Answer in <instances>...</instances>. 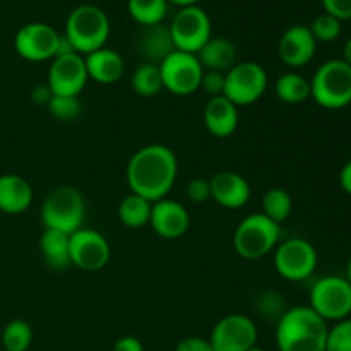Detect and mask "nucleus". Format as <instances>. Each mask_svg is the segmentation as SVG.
<instances>
[{"label": "nucleus", "instance_id": "nucleus-34", "mask_svg": "<svg viewBox=\"0 0 351 351\" xmlns=\"http://www.w3.org/2000/svg\"><path fill=\"white\" fill-rule=\"evenodd\" d=\"M185 195L194 204H202V202L211 199V187H209V180L206 178H194L185 187Z\"/></svg>", "mask_w": 351, "mask_h": 351}, {"label": "nucleus", "instance_id": "nucleus-12", "mask_svg": "<svg viewBox=\"0 0 351 351\" xmlns=\"http://www.w3.org/2000/svg\"><path fill=\"white\" fill-rule=\"evenodd\" d=\"M256 322L243 314H230L213 328L209 343L215 351H249L257 346Z\"/></svg>", "mask_w": 351, "mask_h": 351}, {"label": "nucleus", "instance_id": "nucleus-16", "mask_svg": "<svg viewBox=\"0 0 351 351\" xmlns=\"http://www.w3.org/2000/svg\"><path fill=\"white\" fill-rule=\"evenodd\" d=\"M149 225L161 239L177 240L189 232L191 215L182 202L165 197L153 202Z\"/></svg>", "mask_w": 351, "mask_h": 351}, {"label": "nucleus", "instance_id": "nucleus-7", "mask_svg": "<svg viewBox=\"0 0 351 351\" xmlns=\"http://www.w3.org/2000/svg\"><path fill=\"white\" fill-rule=\"evenodd\" d=\"M308 307L326 322L343 321L351 314V285L345 276H324L311 288Z\"/></svg>", "mask_w": 351, "mask_h": 351}, {"label": "nucleus", "instance_id": "nucleus-44", "mask_svg": "<svg viewBox=\"0 0 351 351\" xmlns=\"http://www.w3.org/2000/svg\"><path fill=\"white\" fill-rule=\"evenodd\" d=\"M345 278H346V281H348V283L351 285V257H350L348 264H346V274H345Z\"/></svg>", "mask_w": 351, "mask_h": 351}, {"label": "nucleus", "instance_id": "nucleus-33", "mask_svg": "<svg viewBox=\"0 0 351 351\" xmlns=\"http://www.w3.org/2000/svg\"><path fill=\"white\" fill-rule=\"evenodd\" d=\"M326 351H351V317L338 321L329 328Z\"/></svg>", "mask_w": 351, "mask_h": 351}, {"label": "nucleus", "instance_id": "nucleus-13", "mask_svg": "<svg viewBox=\"0 0 351 351\" xmlns=\"http://www.w3.org/2000/svg\"><path fill=\"white\" fill-rule=\"evenodd\" d=\"M112 249L105 235L93 228H79L71 235V263L88 273L103 269L110 263Z\"/></svg>", "mask_w": 351, "mask_h": 351}, {"label": "nucleus", "instance_id": "nucleus-32", "mask_svg": "<svg viewBox=\"0 0 351 351\" xmlns=\"http://www.w3.org/2000/svg\"><path fill=\"white\" fill-rule=\"evenodd\" d=\"M308 27H311L312 34H314L317 43L319 41H322V43H331V41L338 40L339 34H341V21L326 12L315 17L314 23Z\"/></svg>", "mask_w": 351, "mask_h": 351}, {"label": "nucleus", "instance_id": "nucleus-24", "mask_svg": "<svg viewBox=\"0 0 351 351\" xmlns=\"http://www.w3.org/2000/svg\"><path fill=\"white\" fill-rule=\"evenodd\" d=\"M40 250L50 269L64 271L65 267L72 266L71 235H67V233L45 228V232L40 237Z\"/></svg>", "mask_w": 351, "mask_h": 351}, {"label": "nucleus", "instance_id": "nucleus-23", "mask_svg": "<svg viewBox=\"0 0 351 351\" xmlns=\"http://www.w3.org/2000/svg\"><path fill=\"white\" fill-rule=\"evenodd\" d=\"M197 58L204 71L226 74L237 64V47L226 38H209L208 43L197 51Z\"/></svg>", "mask_w": 351, "mask_h": 351}, {"label": "nucleus", "instance_id": "nucleus-39", "mask_svg": "<svg viewBox=\"0 0 351 351\" xmlns=\"http://www.w3.org/2000/svg\"><path fill=\"white\" fill-rule=\"evenodd\" d=\"M113 351H144V346L134 336H123V338L117 339Z\"/></svg>", "mask_w": 351, "mask_h": 351}, {"label": "nucleus", "instance_id": "nucleus-9", "mask_svg": "<svg viewBox=\"0 0 351 351\" xmlns=\"http://www.w3.org/2000/svg\"><path fill=\"white\" fill-rule=\"evenodd\" d=\"M160 72L163 89L171 95L189 96L201 88L204 69L195 53L175 50L161 62Z\"/></svg>", "mask_w": 351, "mask_h": 351}, {"label": "nucleus", "instance_id": "nucleus-1", "mask_svg": "<svg viewBox=\"0 0 351 351\" xmlns=\"http://www.w3.org/2000/svg\"><path fill=\"white\" fill-rule=\"evenodd\" d=\"M178 175V161L165 144H147L137 149L127 163L125 178L132 194L149 202L170 194Z\"/></svg>", "mask_w": 351, "mask_h": 351}, {"label": "nucleus", "instance_id": "nucleus-15", "mask_svg": "<svg viewBox=\"0 0 351 351\" xmlns=\"http://www.w3.org/2000/svg\"><path fill=\"white\" fill-rule=\"evenodd\" d=\"M88 81V71L82 55H65L51 60L47 84L53 96H79Z\"/></svg>", "mask_w": 351, "mask_h": 351}, {"label": "nucleus", "instance_id": "nucleus-6", "mask_svg": "<svg viewBox=\"0 0 351 351\" xmlns=\"http://www.w3.org/2000/svg\"><path fill=\"white\" fill-rule=\"evenodd\" d=\"M311 98L326 110H341L351 103V67L343 58L324 62L311 81Z\"/></svg>", "mask_w": 351, "mask_h": 351}, {"label": "nucleus", "instance_id": "nucleus-20", "mask_svg": "<svg viewBox=\"0 0 351 351\" xmlns=\"http://www.w3.org/2000/svg\"><path fill=\"white\" fill-rule=\"evenodd\" d=\"M84 64L86 71H88V77L98 82V84L105 86L115 84L117 81H120L123 71H125L122 55L106 47L86 55Z\"/></svg>", "mask_w": 351, "mask_h": 351}, {"label": "nucleus", "instance_id": "nucleus-41", "mask_svg": "<svg viewBox=\"0 0 351 351\" xmlns=\"http://www.w3.org/2000/svg\"><path fill=\"white\" fill-rule=\"evenodd\" d=\"M339 185L346 194L351 195V160L346 161L339 171Z\"/></svg>", "mask_w": 351, "mask_h": 351}, {"label": "nucleus", "instance_id": "nucleus-17", "mask_svg": "<svg viewBox=\"0 0 351 351\" xmlns=\"http://www.w3.org/2000/svg\"><path fill=\"white\" fill-rule=\"evenodd\" d=\"M317 50V41L312 34L311 27L304 24H295L288 27L278 43V55L281 62L291 69L305 67L314 58Z\"/></svg>", "mask_w": 351, "mask_h": 351}, {"label": "nucleus", "instance_id": "nucleus-5", "mask_svg": "<svg viewBox=\"0 0 351 351\" xmlns=\"http://www.w3.org/2000/svg\"><path fill=\"white\" fill-rule=\"evenodd\" d=\"M281 225L263 213L245 216L233 233V247L242 259L257 261L266 257L278 247Z\"/></svg>", "mask_w": 351, "mask_h": 351}, {"label": "nucleus", "instance_id": "nucleus-14", "mask_svg": "<svg viewBox=\"0 0 351 351\" xmlns=\"http://www.w3.org/2000/svg\"><path fill=\"white\" fill-rule=\"evenodd\" d=\"M58 36L55 27L47 23H27L19 27L14 36V48L21 58L27 62L53 60Z\"/></svg>", "mask_w": 351, "mask_h": 351}, {"label": "nucleus", "instance_id": "nucleus-42", "mask_svg": "<svg viewBox=\"0 0 351 351\" xmlns=\"http://www.w3.org/2000/svg\"><path fill=\"white\" fill-rule=\"evenodd\" d=\"M343 60L351 67V36L346 40L345 47H343Z\"/></svg>", "mask_w": 351, "mask_h": 351}, {"label": "nucleus", "instance_id": "nucleus-31", "mask_svg": "<svg viewBox=\"0 0 351 351\" xmlns=\"http://www.w3.org/2000/svg\"><path fill=\"white\" fill-rule=\"evenodd\" d=\"M48 113L60 122H74L82 112V103L79 96H51L47 105Z\"/></svg>", "mask_w": 351, "mask_h": 351}, {"label": "nucleus", "instance_id": "nucleus-8", "mask_svg": "<svg viewBox=\"0 0 351 351\" xmlns=\"http://www.w3.org/2000/svg\"><path fill=\"white\" fill-rule=\"evenodd\" d=\"M267 72L252 60L239 62L225 74L223 96L235 106H249L259 101L267 89Z\"/></svg>", "mask_w": 351, "mask_h": 351}, {"label": "nucleus", "instance_id": "nucleus-19", "mask_svg": "<svg viewBox=\"0 0 351 351\" xmlns=\"http://www.w3.org/2000/svg\"><path fill=\"white\" fill-rule=\"evenodd\" d=\"M204 125L208 132L216 139H226L233 136L239 127V106L233 105L225 96H213L204 106Z\"/></svg>", "mask_w": 351, "mask_h": 351}, {"label": "nucleus", "instance_id": "nucleus-27", "mask_svg": "<svg viewBox=\"0 0 351 351\" xmlns=\"http://www.w3.org/2000/svg\"><path fill=\"white\" fill-rule=\"evenodd\" d=\"M127 9L141 26H154L163 23L168 12V0H127Z\"/></svg>", "mask_w": 351, "mask_h": 351}, {"label": "nucleus", "instance_id": "nucleus-22", "mask_svg": "<svg viewBox=\"0 0 351 351\" xmlns=\"http://www.w3.org/2000/svg\"><path fill=\"white\" fill-rule=\"evenodd\" d=\"M137 50L147 64L160 65L171 51H175L170 27L165 26L163 23L144 27L137 40Z\"/></svg>", "mask_w": 351, "mask_h": 351}, {"label": "nucleus", "instance_id": "nucleus-10", "mask_svg": "<svg viewBox=\"0 0 351 351\" xmlns=\"http://www.w3.org/2000/svg\"><path fill=\"white\" fill-rule=\"evenodd\" d=\"M315 247L305 239H288L274 249V267L288 281H305L317 269Z\"/></svg>", "mask_w": 351, "mask_h": 351}, {"label": "nucleus", "instance_id": "nucleus-43", "mask_svg": "<svg viewBox=\"0 0 351 351\" xmlns=\"http://www.w3.org/2000/svg\"><path fill=\"white\" fill-rule=\"evenodd\" d=\"M168 2L175 3V5H180V7H189V5H195L199 0H168Z\"/></svg>", "mask_w": 351, "mask_h": 351}, {"label": "nucleus", "instance_id": "nucleus-38", "mask_svg": "<svg viewBox=\"0 0 351 351\" xmlns=\"http://www.w3.org/2000/svg\"><path fill=\"white\" fill-rule=\"evenodd\" d=\"M51 96H53V95H51L48 84H38V86H34L33 91H31V101H33L34 105H45V106H47L48 103H50Z\"/></svg>", "mask_w": 351, "mask_h": 351}, {"label": "nucleus", "instance_id": "nucleus-4", "mask_svg": "<svg viewBox=\"0 0 351 351\" xmlns=\"http://www.w3.org/2000/svg\"><path fill=\"white\" fill-rule=\"evenodd\" d=\"M86 202L81 191L72 185H60L48 192L41 204V221L45 228L72 235L82 228Z\"/></svg>", "mask_w": 351, "mask_h": 351}, {"label": "nucleus", "instance_id": "nucleus-11", "mask_svg": "<svg viewBox=\"0 0 351 351\" xmlns=\"http://www.w3.org/2000/svg\"><path fill=\"white\" fill-rule=\"evenodd\" d=\"M170 34L175 50L197 53L211 38V19L197 5L180 7L170 23Z\"/></svg>", "mask_w": 351, "mask_h": 351}, {"label": "nucleus", "instance_id": "nucleus-3", "mask_svg": "<svg viewBox=\"0 0 351 351\" xmlns=\"http://www.w3.org/2000/svg\"><path fill=\"white\" fill-rule=\"evenodd\" d=\"M65 36L79 55L99 50L110 38V19L105 10L93 3H82L69 14L65 21Z\"/></svg>", "mask_w": 351, "mask_h": 351}, {"label": "nucleus", "instance_id": "nucleus-36", "mask_svg": "<svg viewBox=\"0 0 351 351\" xmlns=\"http://www.w3.org/2000/svg\"><path fill=\"white\" fill-rule=\"evenodd\" d=\"M326 14L339 21L351 19V0H322Z\"/></svg>", "mask_w": 351, "mask_h": 351}, {"label": "nucleus", "instance_id": "nucleus-25", "mask_svg": "<svg viewBox=\"0 0 351 351\" xmlns=\"http://www.w3.org/2000/svg\"><path fill=\"white\" fill-rule=\"evenodd\" d=\"M274 93L287 105H298L311 98V81L298 72H285L276 79Z\"/></svg>", "mask_w": 351, "mask_h": 351}, {"label": "nucleus", "instance_id": "nucleus-29", "mask_svg": "<svg viewBox=\"0 0 351 351\" xmlns=\"http://www.w3.org/2000/svg\"><path fill=\"white\" fill-rule=\"evenodd\" d=\"M293 209V199L288 191L281 187L269 189L263 197V215L273 219L274 223L281 225L287 221Z\"/></svg>", "mask_w": 351, "mask_h": 351}, {"label": "nucleus", "instance_id": "nucleus-45", "mask_svg": "<svg viewBox=\"0 0 351 351\" xmlns=\"http://www.w3.org/2000/svg\"><path fill=\"white\" fill-rule=\"evenodd\" d=\"M249 351H267V350H264V348H259V346H254V348H250Z\"/></svg>", "mask_w": 351, "mask_h": 351}, {"label": "nucleus", "instance_id": "nucleus-37", "mask_svg": "<svg viewBox=\"0 0 351 351\" xmlns=\"http://www.w3.org/2000/svg\"><path fill=\"white\" fill-rule=\"evenodd\" d=\"M175 351H215L209 339L199 338V336H189L177 345Z\"/></svg>", "mask_w": 351, "mask_h": 351}, {"label": "nucleus", "instance_id": "nucleus-35", "mask_svg": "<svg viewBox=\"0 0 351 351\" xmlns=\"http://www.w3.org/2000/svg\"><path fill=\"white\" fill-rule=\"evenodd\" d=\"M206 95H209V98L213 96H221L223 89H225V74L215 71H204L201 81V88Z\"/></svg>", "mask_w": 351, "mask_h": 351}, {"label": "nucleus", "instance_id": "nucleus-21", "mask_svg": "<svg viewBox=\"0 0 351 351\" xmlns=\"http://www.w3.org/2000/svg\"><path fill=\"white\" fill-rule=\"evenodd\" d=\"M33 204V189L29 182L16 173L0 175V211L21 215Z\"/></svg>", "mask_w": 351, "mask_h": 351}, {"label": "nucleus", "instance_id": "nucleus-26", "mask_svg": "<svg viewBox=\"0 0 351 351\" xmlns=\"http://www.w3.org/2000/svg\"><path fill=\"white\" fill-rule=\"evenodd\" d=\"M151 208H153V202L130 192L119 204L120 223L127 228H143L149 225Z\"/></svg>", "mask_w": 351, "mask_h": 351}, {"label": "nucleus", "instance_id": "nucleus-2", "mask_svg": "<svg viewBox=\"0 0 351 351\" xmlns=\"http://www.w3.org/2000/svg\"><path fill=\"white\" fill-rule=\"evenodd\" d=\"M329 326L308 305L291 307L281 314L276 326L280 351H326Z\"/></svg>", "mask_w": 351, "mask_h": 351}, {"label": "nucleus", "instance_id": "nucleus-28", "mask_svg": "<svg viewBox=\"0 0 351 351\" xmlns=\"http://www.w3.org/2000/svg\"><path fill=\"white\" fill-rule=\"evenodd\" d=\"M130 86L143 98H153V96L160 95L163 89L160 65L147 64V62L141 64L130 77Z\"/></svg>", "mask_w": 351, "mask_h": 351}, {"label": "nucleus", "instance_id": "nucleus-40", "mask_svg": "<svg viewBox=\"0 0 351 351\" xmlns=\"http://www.w3.org/2000/svg\"><path fill=\"white\" fill-rule=\"evenodd\" d=\"M74 53H77L74 45L71 43V40H69L65 34H60V36H58L57 50H55V57H65V55H74Z\"/></svg>", "mask_w": 351, "mask_h": 351}, {"label": "nucleus", "instance_id": "nucleus-18", "mask_svg": "<svg viewBox=\"0 0 351 351\" xmlns=\"http://www.w3.org/2000/svg\"><path fill=\"white\" fill-rule=\"evenodd\" d=\"M211 199L225 209H240L250 201V185L237 171H219L209 178Z\"/></svg>", "mask_w": 351, "mask_h": 351}, {"label": "nucleus", "instance_id": "nucleus-30", "mask_svg": "<svg viewBox=\"0 0 351 351\" xmlns=\"http://www.w3.org/2000/svg\"><path fill=\"white\" fill-rule=\"evenodd\" d=\"M31 343H33V329L23 319H14L3 328V351H27Z\"/></svg>", "mask_w": 351, "mask_h": 351}]
</instances>
